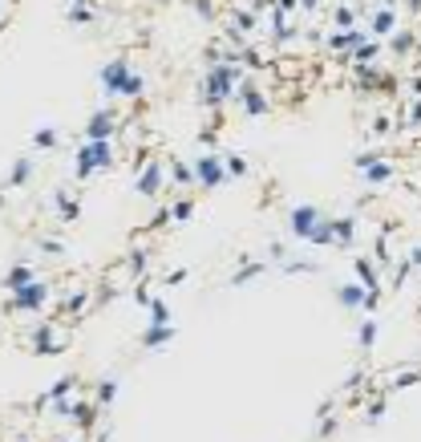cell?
I'll use <instances>...</instances> for the list:
<instances>
[{"instance_id": "obj_47", "label": "cell", "mask_w": 421, "mask_h": 442, "mask_svg": "<svg viewBox=\"0 0 421 442\" xmlns=\"http://www.w3.org/2000/svg\"><path fill=\"white\" fill-rule=\"evenodd\" d=\"M0 4H4V0H0Z\"/></svg>"}, {"instance_id": "obj_41", "label": "cell", "mask_w": 421, "mask_h": 442, "mask_svg": "<svg viewBox=\"0 0 421 442\" xmlns=\"http://www.w3.org/2000/svg\"><path fill=\"white\" fill-rule=\"evenodd\" d=\"M409 94H413V98H421V74L409 77Z\"/></svg>"}, {"instance_id": "obj_22", "label": "cell", "mask_w": 421, "mask_h": 442, "mask_svg": "<svg viewBox=\"0 0 421 442\" xmlns=\"http://www.w3.org/2000/svg\"><path fill=\"white\" fill-rule=\"evenodd\" d=\"M389 49H393V53H409V49H413V29H393V33H389Z\"/></svg>"}, {"instance_id": "obj_28", "label": "cell", "mask_w": 421, "mask_h": 442, "mask_svg": "<svg viewBox=\"0 0 421 442\" xmlns=\"http://www.w3.org/2000/svg\"><path fill=\"white\" fill-rule=\"evenodd\" d=\"M146 304H150V325H166V321H171L166 301H146Z\"/></svg>"}, {"instance_id": "obj_6", "label": "cell", "mask_w": 421, "mask_h": 442, "mask_svg": "<svg viewBox=\"0 0 421 442\" xmlns=\"http://www.w3.org/2000/svg\"><path fill=\"white\" fill-rule=\"evenodd\" d=\"M235 98H239V106H243V114H248V118H263L268 110H272V101H268V94H260V89L251 86L248 77L239 81Z\"/></svg>"}, {"instance_id": "obj_45", "label": "cell", "mask_w": 421, "mask_h": 442, "mask_svg": "<svg viewBox=\"0 0 421 442\" xmlns=\"http://www.w3.org/2000/svg\"><path fill=\"white\" fill-rule=\"evenodd\" d=\"M405 9H409V13H421V0H409Z\"/></svg>"}, {"instance_id": "obj_32", "label": "cell", "mask_w": 421, "mask_h": 442, "mask_svg": "<svg viewBox=\"0 0 421 442\" xmlns=\"http://www.w3.org/2000/svg\"><path fill=\"white\" fill-rule=\"evenodd\" d=\"M191 211H195V203H191V199H174L166 215H171V219H191Z\"/></svg>"}, {"instance_id": "obj_21", "label": "cell", "mask_w": 421, "mask_h": 442, "mask_svg": "<svg viewBox=\"0 0 421 442\" xmlns=\"http://www.w3.org/2000/svg\"><path fill=\"white\" fill-rule=\"evenodd\" d=\"M336 296H340V304H345V308H360V301H365V284H360V280L340 284V292H336Z\"/></svg>"}, {"instance_id": "obj_16", "label": "cell", "mask_w": 421, "mask_h": 442, "mask_svg": "<svg viewBox=\"0 0 421 442\" xmlns=\"http://www.w3.org/2000/svg\"><path fill=\"white\" fill-rule=\"evenodd\" d=\"M381 49H385L381 37H369V41H360L352 53H345V57H348L352 65H369V61H377V57H381Z\"/></svg>"}, {"instance_id": "obj_24", "label": "cell", "mask_w": 421, "mask_h": 442, "mask_svg": "<svg viewBox=\"0 0 421 442\" xmlns=\"http://www.w3.org/2000/svg\"><path fill=\"white\" fill-rule=\"evenodd\" d=\"M29 179H33V163H29V159H16V163H13V175H9V183H13V187H25Z\"/></svg>"}, {"instance_id": "obj_14", "label": "cell", "mask_w": 421, "mask_h": 442, "mask_svg": "<svg viewBox=\"0 0 421 442\" xmlns=\"http://www.w3.org/2000/svg\"><path fill=\"white\" fill-rule=\"evenodd\" d=\"M333 228V248H348L352 236H357V215H345V219H328Z\"/></svg>"}, {"instance_id": "obj_18", "label": "cell", "mask_w": 421, "mask_h": 442, "mask_svg": "<svg viewBox=\"0 0 421 442\" xmlns=\"http://www.w3.org/2000/svg\"><path fill=\"white\" fill-rule=\"evenodd\" d=\"M171 337H174L171 321H166V325H150L146 333H142V345H146V349H162V345L171 341Z\"/></svg>"}, {"instance_id": "obj_2", "label": "cell", "mask_w": 421, "mask_h": 442, "mask_svg": "<svg viewBox=\"0 0 421 442\" xmlns=\"http://www.w3.org/2000/svg\"><path fill=\"white\" fill-rule=\"evenodd\" d=\"M113 159H118V151H113L110 139H86L73 154V171H77V179H93L106 166H113Z\"/></svg>"}, {"instance_id": "obj_19", "label": "cell", "mask_w": 421, "mask_h": 442, "mask_svg": "<svg viewBox=\"0 0 421 442\" xmlns=\"http://www.w3.org/2000/svg\"><path fill=\"white\" fill-rule=\"evenodd\" d=\"M65 16H69L73 25H89V21H93V0H69V4H65Z\"/></svg>"}, {"instance_id": "obj_43", "label": "cell", "mask_w": 421, "mask_h": 442, "mask_svg": "<svg viewBox=\"0 0 421 442\" xmlns=\"http://www.w3.org/2000/svg\"><path fill=\"white\" fill-rule=\"evenodd\" d=\"M381 414H385V402H372V406H369V422H377Z\"/></svg>"}, {"instance_id": "obj_34", "label": "cell", "mask_w": 421, "mask_h": 442, "mask_svg": "<svg viewBox=\"0 0 421 442\" xmlns=\"http://www.w3.org/2000/svg\"><path fill=\"white\" fill-rule=\"evenodd\" d=\"M405 122H409V126H421V98H413L405 106Z\"/></svg>"}, {"instance_id": "obj_15", "label": "cell", "mask_w": 421, "mask_h": 442, "mask_svg": "<svg viewBox=\"0 0 421 442\" xmlns=\"http://www.w3.org/2000/svg\"><path fill=\"white\" fill-rule=\"evenodd\" d=\"M357 268V280L365 284V292H381V264H372V260H352Z\"/></svg>"}, {"instance_id": "obj_4", "label": "cell", "mask_w": 421, "mask_h": 442, "mask_svg": "<svg viewBox=\"0 0 421 442\" xmlns=\"http://www.w3.org/2000/svg\"><path fill=\"white\" fill-rule=\"evenodd\" d=\"M320 223H324V215H320V207H312V203H300V207H292V211H288V228H292V236H296V240H308Z\"/></svg>"}, {"instance_id": "obj_42", "label": "cell", "mask_w": 421, "mask_h": 442, "mask_svg": "<svg viewBox=\"0 0 421 442\" xmlns=\"http://www.w3.org/2000/svg\"><path fill=\"white\" fill-rule=\"evenodd\" d=\"M316 9H320V0H300V13H316Z\"/></svg>"}, {"instance_id": "obj_8", "label": "cell", "mask_w": 421, "mask_h": 442, "mask_svg": "<svg viewBox=\"0 0 421 442\" xmlns=\"http://www.w3.org/2000/svg\"><path fill=\"white\" fill-rule=\"evenodd\" d=\"M360 41H369V29L352 25V29H336V33H328V41H324V45H328L333 53H352Z\"/></svg>"}, {"instance_id": "obj_12", "label": "cell", "mask_w": 421, "mask_h": 442, "mask_svg": "<svg viewBox=\"0 0 421 442\" xmlns=\"http://www.w3.org/2000/svg\"><path fill=\"white\" fill-rule=\"evenodd\" d=\"M357 166H360V179H365V183H389V179H393V166L385 163V159H372V154H360Z\"/></svg>"}, {"instance_id": "obj_23", "label": "cell", "mask_w": 421, "mask_h": 442, "mask_svg": "<svg viewBox=\"0 0 421 442\" xmlns=\"http://www.w3.org/2000/svg\"><path fill=\"white\" fill-rule=\"evenodd\" d=\"M61 308H65V313H86V308H89V292L73 288V292H69V301H61Z\"/></svg>"}, {"instance_id": "obj_5", "label": "cell", "mask_w": 421, "mask_h": 442, "mask_svg": "<svg viewBox=\"0 0 421 442\" xmlns=\"http://www.w3.org/2000/svg\"><path fill=\"white\" fill-rule=\"evenodd\" d=\"M130 74H134V69L126 65V57H113V61L101 69V94H106V98H122V86Z\"/></svg>"}, {"instance_id": "obj_11", "label": "cell", "mask_w": 421, "mask_h": 442, "mask_svg": "<svg viewBox=\"0 0 421 442\" xmlns=\"http://www.w3.org/2000/svg\"><path fill=\"white\" fill-rule=\"evenodd\" d=\"M393 29H401V16H397V9H389V4H377V9H372V21H369V37H389Z\"/></svg>"}, {"instance_id": "obj_33", "label": "cell", "mask_w": 421, "mask_h": 442, "mask_svg": "<svg viewBox=\"0 0 421 442\" xmlns=\"http://www.w3.org/2000/svg\"><path fill=\"white\" fill-rule=\"evenodd\" d=\"M263 272V264H251V268H239L235 276H231V284H248V280H255Z\"/></svg>"}, {"instance_id": "obj_26", "label": "cell", "mask_w": 421, "mask_h": 442, "mask_svg": "<svg viewBox=\"0 0 421 442\" xmlns=\"http://www.w3.org/2000/svg\"><path fill=\"white\" fill-rule=\"evenodd\" d=\"M166 179H171V183H195V166H186V163H171V171H166Z\"/></svg>"}, {"instance_id": "obj_10", "label": "cell", "mask_w": 421, "mask_h": 442, "mask_svg": "<svg viewBox=\"0 0 421 442\" xmlns=\"http://www.w3.org/2000/svg\"><path fill=\"white\" fill-rule=\"evenodd\" d=\"M113 130H118V114H113V106H101L86 122V139H113Z\"/></svg>"}, {"instance_id": "obj_9", "label": "cell", "mask_w": 421, "mask_h": 442, "mask_svg": "<svg viewBox=\"0 0 421 442\" xmlns=\"http://www.w3.org/2000/svg\"><path fill=\"white\" fill-rule=\"evenodd\" d=\"M227 179V171H223V159H215V154H203L195 163V183H203V187H219Z\"/></svg>"}, {"instance_id": "obj_38", "label": "cell", "mask_w": 421, "mask_h": 442, "mask_svg": "<svg viewBox=\"0 0 421 442\" xmlns=\"http://www.w3.org/2000/svg\"><path fill=\"white\" fill-rule=\"evenodd\" d=\"M413 381H421V369H409V373L401 369V373L393 378V386H413Z\"/></svg>"}, {"instance_id": "obj_13", "label": "cell", "mask_w": 421, "mask_h": 442, "mask_svg": "<svg viewBox=\"0 0 421 442\" xmlns=\"http://www.w3.org/2000/svg\"><path fill=\"white\" fill-rule=\"evenodd\" d=\"M162 183H166V171H162L158 163H146V171L138 175V191H142L146 199H154V195H158V191H162Z\"/></svg>"}, {"instance_id": "obj_30", "label": "cell", "mask_w": 421, "mask_h": 442, "mask_svg": "<svg viewBox=\"0 0 421 442\" xmlns=\"http://www.w3.org/2000/svg\"><path fill=\"white\" fill-rule=\"evenodd\" d=\"M223 171H227V179L248 175V159H239V154H231V159H223Z\"/></svg>"}, {"instance_id": "obj_25", "label": "cell", "mask_w": 421, "mask_h": 442, "mask_svg": "<svg viewBox=\"0 0 421 442\" xmlns=\"http://www.w3.org/2000/svg\"><path fill=\"white\" fill-rule=\"evenodd\" d=\"M333 25H336V29H352V25H357V9L336 4V9H333Z\"/></svg>"}, {"instance_id": "obj_29", "label": "cell", "mask_w": 421, "mask_h": 442, "mask_svg": "<svg viewBox=\"0 0 421 442\" xmlns=\"http://www.w3.org/2000/svg\"><path fill=\"white\" fill-rule=\"evenodd\" d=\"M357 341H360V349H372V345H377V321H365V325H360Z\"/></svg>"}, {"instance_id": "obj_46", "label": "cell", "mask_w": 421, "mask_h": 442, "mask_svg": "<svg viewBox=\"0 0 421 442\" xmlns=\"http://www.w3.org/2000/svg\"><path fill=\"white\" fill-rule=\"evenodd\" d=\"M381 4H389V9H397V0H381Z\"/></svg>"}, {"instance_id": "obj_17", "label": "cell", "mask_w": 421, "mask_h": 442, "mask_svg": "<svg viewBox=\"0 0 421 442\" xmlns=\"http://www.w3.org/2000/svg\"><path fill=\"white\" fill-rule=\"evenodd\" d=\"M268 37H272V41L296 37V29H292V16H284V13H275V9H268Z\"/></svg>"}, {"instance_id": "obj_1", "label": "cell", "mask_w": 421, "mask_h": 442, "mask_svg": "<svg viewBox=\"0 0 421 442\" xmlns=\"http://www.w3.org/2000/svg\"><path fill=\"white\" fill-rule=\"evenodd\" d=\"M248 77V69L239 61H219L207 69V81H203V98H207V106H223L227 98H235L239 81Z\"/></svg>"}, {"instance_id": "obj_37", "label": "cell", "mask_w": 421, "mask_h": 442, "mask_svg": "<svg viewBox=\"0 0 421 442\" xmlns=\"http://www.w3.org/2000/svg\"><path fill=\"white\" fill-rule=\"evenodd\" d=\"M272 9H275V13H284V16H296L300 13V0H275Z\"/></svg>"}, {"instance_id": "obj_31", "label": "cell", "mask_w": 421, "mask_h": 442, "mask_svg": "<svg viewBox=\"0 0 421 442\" xmlns=\"http://www.w3.org/2000/svg\"><path fill=\"white\" fill-rule=\"evenodd\" d=\"M33 146H41V151L49 146V151H53V146H57V130H53V126H41L37 134H33Z\"/></svg>"}, {"instance_id": "obj_20", "label": "cell", "mask_w": 421, "mask_h": 442, "mask_svg": "<svg viewBox=\"0 0 421 442\" xmlns=\"http://www.w3.org/2000/svg\"><path fill=\"white\" fill-rule=\"evenodd\" d=\"M29 280H37V276H33V268H29V264H16V268H9V276H4V288L16 292V288H25Z\"/></svg>"}, {"instance_id": "obj_3", "label": "cell", "mask_w": 421, "mask_h": 442, "mask_svg": "<svg viewBox=\"0 0 421 442\" xmlns=\"http://www.w3.org/2000/svg\"><path fill=\"white\" fill-rule=\"evenodd\" d=\"M49 304V284H41V280H29L25 288L13 292V301H9V308L13 313H37V308H45Z\"/></svg>"}, {"instance_id": "obj_27", "label": "cell", "mask_w": 421, "mask_h": 442, "mask_svg": "<svg viewBox=\"0 0 421 442\" xmlns=\"http://www.w3.org/2000/svg\"><path fill=\"white\" fill-rule=\"evenodd\" d=\"M57 215L69 223V219H77V215H81V203H73L69 195H57Z\"/></svg>"}, {"instance_id": "obj_35", "label": "cell", "mask_w": 421, "mask_h": 442, "mask_svg": "<svg viewBox=\"0 0 421 442\" xmlns=\"http://www.w3.org/2000/svg\"><path fill=\"white\" fill-rule=\"evenodd\" d=\"M389 130H393V122H389V114H377V118H372V134H377V139H385Z\"/></svg>"}, {"instance_id": "obj_44", "label": "cell", "mask_w": 421, "mask_h": 442, "mask_svg": "<svg viewBox=\"0 0 421 442\" xmlns=\"http://www.w3.org/2000/svg\"><path fill=\"white\" fill-rule=\"evenodd\" d=\"M333 430H336V422H333V418H324V422H320V438H328Z\"/></svg>"}, {"instance_id": "obj_40", "label": "cell", "mask_w": 421, "mask_h": 442, "mask_svg": "<svg viewBox=\"0 0 421 442\" xmlns=\"http://www.w3.org/2000/svg\"><path fill=\"white\" fill-rule=\"evenodd\" d=\"M178 280H186V268H174V272H166V284H178Z\"/></svg>"}, {"instance_id": "obj_7", "label": "cell", "mask_w": 421, "mask_h": 442, "mask_svg": "<svg viewBox=\"0 0 421 442\" xmlns=\"http://www.w3.org/2000/svg\"><path fill=\"white\" fill-rule=\"evenodd\" d=\"M65 345H69V328L65 325H41L37 337H33V349H37V353H61Z\"/></svg>"}, {"instance_id": "obj_39", "label": "cell", "mask_w": 421, "mask_h": 442, "mask_svg": "<svg viewBox=\"0 0 421 442\" xmlns=\"http://www.w3.org/2000/svg\"><path fill=\"white\" fill-rule=\"evenodd\" d=\"M284 272H316L312 264H304V260H288L284 264Z\"/></svg>"}, {"instance_id": "obj_36", "label": "cell", "mask_w": 421, "mask_h": 442, "mask_svg": "<svg viewBox=\"0 0 421 442\" xmlns=\"http://www.w3.org/2000/svg\"><path fill=\"white\" fill-rule=\"evenodd\" d=\"M113 393H118V386L101 381V386H98V406H110V402H113Z\"/></svg>"}]
</instances>
